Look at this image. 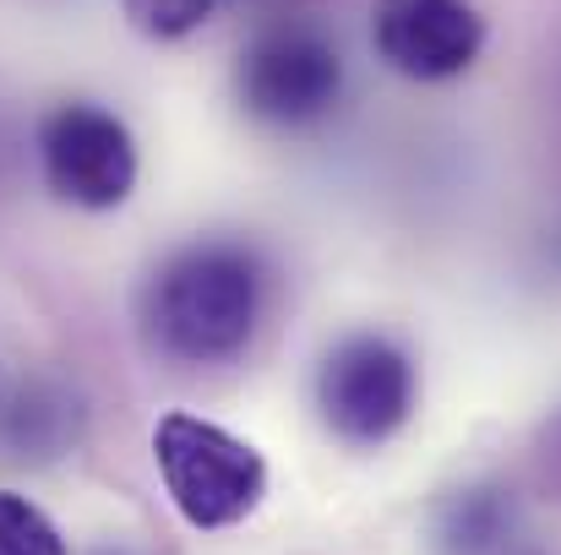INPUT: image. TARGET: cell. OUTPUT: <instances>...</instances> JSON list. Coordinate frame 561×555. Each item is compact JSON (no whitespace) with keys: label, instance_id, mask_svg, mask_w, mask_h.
I'll list each match as a JSON object with an SVG mask.
<instances>
[{"label":"cell","instance_id":"6da1fadb","mask_svg":"<svg viewBox=\"0 0 561 555\" xmlns=\"http://www.w3.org/2000/svg\"><path fill=\"white\" fill-rule=\"evenodd\" d=\"M267 311V262L245 240H191L170 251L142 289V327L164 360H240Z\"/></svg>","mask_w":561,"mask_h":555},{"label":"cell","instance_id":"7a4b0ae2","mask_svg":"<svg viewBox=\"0 0 561 555\" xmlns=\"http://www.w3.org/2000/svg\"><path fill=\"white\" fill-rule=\"evenodd\" d=\"M153 469L164 479L170 507L196 534L245 523L267 496V458L245 436H234L191 408H170L153 425Z\"/></svg>","mask_w":561,"mask_h":555},{"label":"cell","instance_id":"3957f363","mask_svg":"<svg viewBox=\"0 0 561 555\" xmlns=\"http://www.w3.org/2000/svg\"><path fill=\"white\" fill-rule=\"evenodd\" d=\"M38 175L55 201L77 212H115L137 190L142 153L115 109L93 99H66L38 120Z\"/></svg>","mask_w":561,"mask_h":555},{"label":"cell","instance_id":"277c9868","mask_svg":"<svg viewBox=\"0 0 561 555\" xmlns=\"http://www.w3.org/2000/svg\"><path fill=\"white\" fill-rule=\"evenodd\" d=\"M344 93V55L300 22L262 27L234 60V104L273 131H300L333 115Z\"/></svg>","mask_w":561,"mask_h":555},{"label":"cell","instance_id":"5b68a950","mask_svg":"<svg viewBox=\"0 0 561 555\" xmlns=\"http://www.w3.org/2000/svg\"><path fill=\"white\" fill-rule=\"evenodd\" d=\"M414 397H420L414 360L381 333L339 338L317 366V414L328 436L360 452L392 441L409 425Z\"/></svg>","mask_w":561,"mask_h":555},{"label":"cell","instance_id":"8992f818","mask_svg":"<svg viewBox=\"0 0 561 555\" xmlns=\"http://www.w3.org/2000/svg\"><path fill=\"white\" fill-rule=\"evenodd\" d=\"M376 60L409 82H453L485 49V16L474 0H376Z\"/></svg>","mask_w":561,"mask_h":555},{"label":"cell","instance_id":"52a82bcc","mask_svg":"<svg viewBox=\"0 0 561 555\" xmlns=\"http://www.w3.org/2000/svg\"><path fill=\"white\" fill-rule=\"evenodd\" d=\"M224 0H121V16L148 44H181L218 16Z\"/></svg>","mask_w":561,"mask_h":555},{"label":"cell","instance_id":"ba28073f","mask_svg":"<svg viewBox=\"0 0 561 555\" xmlns=\"http://www.w3.org/2000/svg\"><path fill=\"white\" fill-rule=\"evenodd\" d=\"M0 555H71L66 534L44 507H33L16 490H0Z\"/></svg>","mask_w":561,"mask_h":555},{"label":"cell","instance_id":"9c48e42d","mask_svg":"<svg viewBox=\"0 0 561 555\" xmlns=\"http://www.w3.org/2000/svg\"><path fill=\"white\" fill-rule=\"evenodd\" d=\"M546 458H557V463H561V452H546Z\"/></svg>","mask_w":561,"mask_h":555}]
</instances>
